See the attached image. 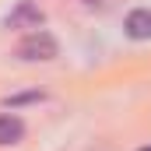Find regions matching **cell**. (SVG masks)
Returning a JSON list of instances; mask_svg holds the SVG:
<instances>
[{"instance_id":"1","label":"cell","mask_w":151,"mask_h":151,"mask_svg":"<svg viewBox=\"0 0 151 151\" xmlns=\"http://www.w3.org/2000/svg\"><path fill=\"white\" fill-rule=\"evenodd\" d=\"M56 53H60L56 39L49 35V32H42V28H35L32 35H25L21 42H18V56L28 60V63H35V60H53Z\"/></svg>"},{"instance_id":"2","label":"cell","mask_w":151,"mask_h":151,"mask_svg":"<svg viewBox=\"0 0 151 151\" xmlns=\"http://www.w3.org/2000/svg\"><path fill=\"white\" fill-rule=\"evenodd\" d=\"M42 11H39V4H32V0H21L11 14H7V28H39L42 25Z\"/></svg>"},{"instance_id":"3","label":"cell","mask_w":151,"mask_h":151,"mask_svg":"<svg viewBox=\"0 0 151 151\" xmlns=\"http://www.w3.org/2000/svg\"><path fill=\"white\" fill-rule=\"evenodd\" d=\"M123 28H127V35L137 39V42L151 39V11H148V7L130 11V14H127V21H123Z\"/></svg>"},{"instance_id":"4","label":"cell","mask_w":151,"mask_h":151,"mask_svg":"<svg viewBox=\"0 0 151 151\" xmlns=\"http://www.w3.org/2000/svg\"><path fill=\"white\" fill-rule=\"evenodd\" d=\"M21 137H25V123H21V116L4 113V116H0V144H18Z\"/></svg>"},{"instance_id":"5","label":"cell","mask_w":151,"mask_h":151,"mask_svg":"<svg viewBox=\"0 0 151 151\" xmlns=\"http://www.w3.org/2000/svg\"><path fill=\"white\" fill-rule=\"evenodd\" d=\"M42 99V91H25V95H11L7 99V109H14V106H21V102H39Z\"/></svg>"},{"instance_id":"6","label":"cell","mask_w":151,"mask_h":151,"mask_svg":"<svg viewBox=\"0 0 151 151\" xmlns=\"http://www.w3.org/2000/svg\"><path fill=\"white\" fill-rule=\"evenodd\" d=\"M141 151H151V144H148V148H141Z\"/></svg>"}]
</instances>
